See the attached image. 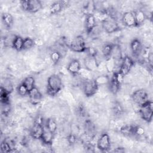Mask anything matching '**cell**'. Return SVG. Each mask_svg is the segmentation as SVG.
I'll use <instances>...</instances> for the list:
<instances>
[{
    "mask_svg": "<svg viewBox=\"0 0 153 153\" xmlns=\"http://www.w3.org/2000/svg\"><path fill=\"white\" fill-rule=\"evenodd\" d=\"M63 86L60 77L56 74L51 75L47 79V93L51 96H54L62 90Z\"/></svg>",
    "mask_w": 153,
    "mask_h": 153,
    "instance_id": "6da1fadb",
    "label": "cell"
},
{
    "mask_svg": "<svg viewBox=\"0 0 153 153\" xmlns=\"http://www.w3.org/2000/svg\"><path fill=\"white\" fill-rule=\"evenodd\" d=\"M44 119L41 115H38L30 129V135L32 137L35 139H41L44 132Z\"/></svg>",
    "mask_w": 153,
    "mask_h": 153,
    "instance_id": "7a4b0ae2",
    "label": "cell"
},
{
    "mask_svg": "<svg viewBox=\"0 0 153 153\" xmlns=\"http://www.w3.org/2000/svg\"><path fill=\"white\" fill-rule=\"evenodd\" d=\"M99 85L94 79L85 78L82 82V90L87 97H91L94 95L98 90Z\"/></svg>",
    "mask_w": 153,
    "mask_h": 153,
    "instance_id": "3957f363",
    "label": "cell"
},
{
    "mask_svg": "<svg viewBox=\"0 0 153 153\" xmlns=\"http://www.w3.org/2000/svg\"><path fill=\"white\" fill-rule=\"evenodd\" d=\"M102 26L106 32L112 33L120 30V26L116 19L107 16L102 21Z\"/></svg>",
    "mask_w": 153,
    "mask_h": 153,
    "instance_id": "277c9868",
    "label": "cell"
},
{
    "mask_svg": "<svg viewBox=\"0 0 153 153\" xmlns=\"http://www.w3.org/2000/svg\"><path fill=\"white\" fill-rule=\"evenodd\" d=\"M139 114L141 118L145 121L149 123L152 121L153 115V104L150 100L140 106Z\"/></svg>",
    "mask_w": 153,
    "mask_h": 153,
    "instance_id": "5b68a950",
    "label": "cell"
},
{
    "mask_svg": "<svg viewBox=\"0 0 153 153\" xmlns=\"http://www.w3.org/2000/svg\"><path fill=\"white\" fill-rule=\"evenodd\" d=\"M69 47L73 51L76 53L84 52L87 48L84 38L81 35L74 37L71 41Z\"/></svg>",
    "mask_w": 153,
    "mask_h": 153,
    "instance_id": "8992f818",
    "label": "cell"
},
{
    "mask_svg": "<svg viewBox=\"0 0 153 153\" xmlns=\"http://www.w3.org/2000/svg\"><path fill=\"white\" fill-rule=\"evenodd\" d=\"M131 98L133 102L140 106L149 100L148 94L146 91L143 89H138L134 91L131 95Z\"/></svg>",
    "mask_w": 153,
    "mask_h": 153,
    "instance_id": "52a82bcc",
    "label": "cell"
},
{
    "mask_svg": "<svg viewBox=\"0 0 153 153\" xmlns=\"http://www.w3.org/2000/svg\"><path fill=\"white\" fill-rule=\"evenodd\" d=\"M111 140L109 134L105 132L103 133L97 142V146L102 151H107L111 148Z\"/></svg>",
    "mask_w": 153,
    "mask_h": 153,
    "instance_id": "ba28073f",
    "label": "cell"
},
{
    "mask_svg": "<svg viewBox=\"0 0 153 153\" xmlns=\"http://www.w3.org/2000/svg\"><path fill=\"white\" fill-rule=\"evenodd\" d=\"M134 65L133 60L129 56H126L122 59L119 72L124 76L127 75Z\"/></svg>",
    "mask_w": 153,
    "mask_h": 153,
    "instance_id": "9c48e42d",
    "label": "cell"
},
{
    "mask_svg": "<svg viewBox=\"0 0 153 153\" xmlns=\"http://www.w3.org/2000/svg\"><path fill=\"white\" fill-rule=\"evenodd\" d=\"M84 65L86 69L89 72L96 70L99 66V63H97L96 57L87 56L84 59Z\"/></svg>",
    "mask_w": 153,
    "mask_h": 153,
    "instance_id": "30bf717a",
    "label": "cell"
},
{
    "mask_svg": "<svg viewBox=\"0 0 153 153\" xmlns=\"http://www.w3.org/2000/svg\"><path fill=\"white\" fill-rule=\"evenodd\" d=\"M130 49L133 56L139 57L143 50L142 44L140 40L138 39H133L130 43Z\"/></svg>",
    "mask_w": 153,
    "mask_h": 153,
    "instance_id": "8fae6325",
    "label": "cell"
},
{
    "mask_svg": "<svg viewBox=\"0 0 153 153\" xmlns=\"http://www.w3.org/2000/svg\"><path fill=\"white\" fill-rule=\"evenodd\" d=\"M123 23L127 27L136 26L134 15L133 12H126L122 16Z\"/></svg>",
    "mask_w": 153,
    "mask_h": 153,
    "instance_id": "7c38bea8",
    "label": "cell"
},
{
    "mask_svg": "<svg viewBox=\"0 0 153 153\" xmlns=\"http://www.w3.org/2000/svg\"><path fill=\"white\" fill-rule=\"evenodd\" d=\"M96 21L94 14H93L92 13L87 14L85 21V27L86 32L88 33H91L94 28L96 27Z\"/></svg>",
    "mask_w": 153,
    "mask_h": 153,
    "instance_id": "4fadbf2b",
    "label": "cell"
},
{
    "mask_svg": "<svg viewBox=\"0 0 153 153\" xmlns=\"http://www.w3.org/2000/svg\"><path fill=\"white\" fill-rule=\"evenodd\" d=\"M68 71L74 75H76L80 72L81 70V63L77 59L71 60L67 66Z\"/></svg>",
    "mask_w": 153,
    "mask_h": 153,
    "instance_id": "5bb4252c",
    "label": "cell"
},
{
    "mask_svg": "<svg viewBox=\"0 0 153 153\" xmlns=\"http://www.w3.org/2000/svg\"><path fill=\"white\" fill-rule=\"evenodd\" d=\"M28 96H29L30 100L33 104L38 103L42 98V95L41 93L36 87H35L29 91Z\"/></svg>",
    "mask_w": 153,
    "mask_h": 153,
    "instance_id": "9a60e30c",
    "label": "cell"
},
{
    "mask_svg": "<svg viewBox=\"0 0 153 153\" xmlns=\"http://www.w3.org/2000/svg\"><path fill=\"white\" fill-rule=\"evenodd\" d=\"M84 130L85 134L90 138H93L96 135V127L93 123L87 120L84 123Z\"/></svg>",
    "mask_w": 153,
    "mask_h": 153,
    "instance_id": "2e32d148",
    "label": "cell"
},
{
    "mask_svg": "<svg viewBox=\"0 0 153 153\" xmlns=\"http://www.w3.org/2000/svg\"><path fill=\"white\" fill-rule=\"evenodd\" d=\"M54 134L50 130H49L45 126H44V132L41 136V140L42 142L45 145H51L53 142V140L54 138Z\"/></svg>",
    "mask_w": 153,
    "mask_h": 153,
    "instance_id": "e0dca14e",
    "label": "cell"
},
{
    "mask_svg": "<svg viewBox=\"0 0 153 153\" xmlns=\"http://www.w3.org/2000/svg\"><path fill=\"white\" fill-rule=\"evenodd\" d=\"M2 22L6 29H10L13 25L14 19L13 16L9 13H4L2 14Z\"/></svg>",
    "mask_w": 153,
    "mask_h": 153,
    "instance_id": "ac0fdd59",
    "label": "cell"
},
{
    "mask_svg": "<svg viewBox=\"0 0 153 153\" xmlns=\"http://www.w3.org/2000/svg\"><path fill=\"white\" fill-rule=\"evenodd\" d=\"M42 3L38 0H29L28 12L35 13L39 11L42 8Z\"/></svg>",
    "mask_w": 153,
    "mask_h": 153,
    "instance_id": "d6986e66",
    "label": "cell"
},
{
    "mask_svg": "<svg viewBox=\"0 0 153 153\" xmlns=\"http://www.w3.org/2000/svg\"><path fill=\"white\" fill-rule=\"evenodd\" d=\"M133 13L134 15L136 26L142 25L146 20V15L143 11L142 10H138L134 11Z\"/></svg>",
    "mask_w": 153,
    "mask_h": 153,
    "instance_id": "ffe728a7",
    "label": "cell"
},
{
    "mask_svg": "<svg viewBox=\"0 0 153 153\" xmlns=\"http://www.w3.org/2000/svg\"><path fill=\"white\" fill-rule=\"evenodd\" d=\"M24 39L20 36H16L12 44V47L17 51L23 50Z\"/></svg>",
    "mask_w": 153,
    "mask_h": 153,
    "instance_id": "44dd1931",
    "label": "cell"
},
{
    "mask_svg": "<svg viewBox=\"0 0 153 153\" xmlns=\"http://www.w3.org/2000/svg\"><path fill=\"white\" fill-rule=\"evenodd\" d=\"M62 1H57L53 3L50 8V11L51 14H56L60 13L64 8Z\"/></svg>",
    "mask_w": 153,
    "mask_h": 153,
    "instance_id": "7402d4cb",
    "label": "cell"
},
{
    "mask_svg": "<svg viewBox=\"0 0 153 153\" xmlns=\"http://www.w3.org/2000/svg\"><path fill=\"white\" fill-rule=\"evenodd\" d=\"M116 65H117V62L113 57H110L109 58L106 59L105 67L108 72L111 73L114 72L115 70Z\"/></svg>",
    "mask_w": 153,
    "mask_h": 153,
    "instance_id": "603a6c76",
    "label": "cell"
},
{
    "mask_svg": "<svg viewBox=\"0 0 153 153\" xmlns=\"http://www.w3.org/2000/svg\"><path fill=\"white\" fill-rule=\"evenodd\" d=\"M114 45V44H111V43H106L103 46L102 49V52L103 56L106 59L111 57Z\"/></svg>",
    "mask_w": 153,
    "mask_h": 153,
    "instance_id": "cb8c5ba5",
    "label": "cell"
},
{
    "mask_svg": "<svg viewBox=\"0 0 153 153\" xmlns=\"http://www.w3.org/2000/svg\"><path fill=\"white\" fill-rule=\"evenodd\" d=\"M111 57H113L116 62L117 61H119L122 59V55H121V48L119 45H114L111 56Z\"/></svg>",
    "mask_w": 153,
    "mask_h": 153,
    "instance_id": "d4e9b609",
    "label": "cell"
},
{
    "mask_svg": "<svg viewBox=\"0 0 153 153\" xmlns=\"http://www.w3.org/2000/svg\"><path fill=\"white\" fill-rule=\"evenodd\" d=\"M9 94L8 92L3 86L1 87V91H0V98L1 103H10V99H9Z\"/></svg>",
    "mask_w": 153,
    "mask_h": 153,
    "instance_id": "484cf974",
    "label": "cell"
},
{
    "mask_svg": "<svg viewBox=\"0 0 153 153\" xmlns=\"http://www.w3.org/2000/svg\"><path fill=\"white\" fill-rule=\"evenodd\" d=\"M22 83L26 87V88L28 89L29 91L34 88L35 87V79L33 76H29L26 77L24 80L23 81Z\"/></svg>",
    "mask_w": 153,
    "mask_h": 153,
    "instance_id": "4316f807",
    "label": "cell"
},
{
    "mask_svg": "<svg viewBox=\"0 0 153 153\" xmlns=\"http://www.w3.org/2000/svg\"><path fill=\"white\" fill-rule=\"evenodd\" d=\"M109 85V90L111 91V93H112L113 94H116L118 92V91L120 89L121 85L120 84H118L117 81H115L114 79L111 78L110 79V81L108 84Z\"/></svg>",
    "mask_w": 153,
    "mask_h": 153,
    "instance_id": "83f0119b",
    "label": "cell"
},
{
    "mask_svg": "<svg viewBox=\"0 0 153 153\" xmlns=\"http://www.w3.org/2000/svg\"><path fill=\"white\" fill-rule=\"evenodd\" d=\"M45 126L49 130H50L53 133L56 132L57 128V124L56 123V121L53 118H51L47 119Z\"/></svg>",
    "mask_w": 153,
    "mask_h": 153,
    "instance_id": "f1b7e54d",
    "label": "cell"
},
{
    "mask_svg": "<svg viewBox=\"0 0 153 153\" xmlns=\"http://www.w3.org/2000/svg\"><path fill=\"white\" fill-rule=\"evenodd\" d=\"M94 80L99 86L102 85H105V84H108L110 81V79L107 75L99 76L96 79H94Z\"/></svg>",
    "mask_w": 153,
    "mask_h": 153,
    "instance_id": "f546056e",
    "label": "cell"
},
{
    "mask_svg": "<svg viewBox=\"0 0 153 153\" xmlns=\"http://www.w3.org/2000/svg\"><path fill=\"white\" fill-rule=\"evenodd\" d=\"M36 42L35 40L31 38L27 37L24 39L23 50H29L34 47Z\"/></svg>",
    "mask_w": 153,
    "mask_h": 153,
    "instance_id": "4dcf8cb0",
    "label": "cell"
},
{
    "mask_svg": "<svg viewBox=\"0 0 153 153\" xmlns=\"http://www.w3.org/2000/svg\"><path fill=\"white\" fill-rule=\"evenodd\" d=\"M1 151L4 153H8L13 151V148L11 146V144L6 141L4 140L1 143Z\"/></svg>",
    "mask_w": 153,
    "mask_h": 153,
    "instance_id": "1f68e13d",
    "label": "cell"
},
{
    "mask_svg": "<svg viewBox=\"0 0 153 153\" xmlns=\"http://www.w3.org/2000/svg\"><path fill=\"white\" fill-rule=\"evenodd\" d=\"M50 58L53 64L56 65L59 63L61 59V54L57 51H54L51 53Z\"/></svg>",
    "mask_w": 153,
    "mask_h": 153,
    "instance_id": "d6a6232c",
    "label": "cell"
},
{
    "mask_svg": "<svg viewBox=\"0 0 153 153\" xmlns=\"http://www.w3.org/2000/svg\"><path fill=\"white\" fill-rule=\"evenodd\" d=\"M133 130H134V126H125L121 128V132L124 135L130 136V135H133Z\"/></svg>",
    "mask_w": 153,
    "mask_h": 153,
    "instance_id": "836d02e7",
    "label": "cell"
},
{
    "mask_svg": "<svg viewBox=\"0 0 153 153\" xmlns=\"http://www.w3.org/2000/svg\"><path fill=\"white\" fill-rule=\"evenodd\" d=\"M17 93L21 96H25L26 95H28L29 90L23 83H21L17 87Z\"/></svg>",
    "mask_w": 153,
    "mask_h": 153,
    "instance_id": "e575fe53",
    "label": "cell"
},
{
    "mask_svg": "<svg viewBox=\"0 0 153 153\" xmlns=\"http://www.w3.org/2000/svg\"><path fill=\"white\" fill-rule=\"evenodd\" d=\"M145 133V130L143 127L141 126H134L133 130V135L141 136H143Z\"/></svg>",
    "mask_w": 153,
    "mask_h": 153,
    "instance_id": "d590c367",
    "label": "cell"
},
{
    "mask_svg": "<svg viewBox=\"0 0 153 153\" xmlns=\"http://www.w3.org/2000/svg\"><path fill=\"white\" fill-rule=\"evenodd\" d=\"M113 111L114 112V114H115L116 115H120L123 112V108L119 103H117L114 105Z\"/></svg>",
    "mask_w": 153,
    "mask_h": 153,
    "instance_id": "8d00e7d4",
    "label": "cell"
},
{
    "mask_svg": "<svg viewBox=\"0 0 153 153\" xmlns=\"http://www.w3.org/2000/svg\"><path fill=\"white\" fill-rule=\"evenodd\" d=\"M86 51H87L88 56H90L93 57H96L97 54L96 49L93 47H88L86 50Z\"/></svg>",
    "mask_w": 153,
    "mask_h": 153,
    "instance_id": "74e56055",
    "label": "cell"
},
{
    "mask_svg": "<svg viewBox=\"0 0 153 153\" xmlns=\"http://www.w3.org/2000/svg\"><path fill=\"white\" fill-rule=\"evenodd\" d=\"M67 140L68 141V142L70 144H74L75 143V142H76L77 138L73 134H70L69 135H68V136L67 137Z\"/></svg>",
    "mask_w": 153,
    "mask_h": 153,
    "instance_id": "f35d334b",
    "label": "cell"
},
{
    "mask_svg": "<svg viewBox=\"0 0 153 153\" xmlns=\"http://www.w3.org/2000/svg\"><path fill=\"white\" fill-rule=\"evenodd\" d=\"M20 5L24 11H27L28 10V5H29V1H21Z\"/></svg>",
    "mask_w": 153,
    "mask_h": 153,
    "instance_id": "ab89813d",
    "label": "cell"
},
{
    "mask_svg": "<svg viewBox=\"0 0 153 153\" xmlns=\"http://www.w3.org/2000/svg\"><path fill=\"white\" fill-rule=\"evenodd\" d=\"M120 148V149H118V150H117V149H115L114 150V151L115 152H124V150L123 149V148Z\"/></svg>",
    "mask_w": 153,
    "mask_h": 153,
    "instance_id": "60d3db41",
    "label": "cell"
}]
</instances>
